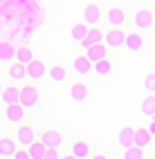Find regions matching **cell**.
Listing matches in <instances>:
<instances>
[{
	"label": "cell",
	"instance_id": "1",
	"mask_svg": "<svg viewBox=\"0 0 155 159\" xmlns=\"http://www.w3.org/2000/svg\"><path fill=\"white\" fill-rule=\"evenodd\" d=\"M38 103H40V92L34 85L20 88V105H23L25 110H34Z\"/></svg>",
	"mask_w": 155,
	"mask_h": 159
},
{
	"label": "cell",
	"instance_id": "2",
	"mask_svg": "<svg viewBox=\"0 0 155 159\" xmlns=\"http://www.w3.org/2000/svg\"><path fill=\"white\" fill-rule=\"evenodd\" d=\"M16 141H18V146H23L25 150H27V148H32V146L38 141V134H36V130L32 128V125H18V130H16Z\"/></svg>",
	"mask_w": 155,
	"mask_h": 159
},
{
	"label": "cell",
	"instance_id": "3",
	"mask_svg": "<svg viewBox=\"0 0 155 159\" xmlns=\"http://www.w3.org/2000/svg\"><path fill=\"white\" fill-rule=\"evenodd\" d=\"M81 16H83L81 23H86L90 29H99V23H101V18H103V11H101L99 5H88Z\"/></svg>",
	"mask_w": 155,
	"mask_h": 159
},
{
	"label": "cell",
	"instance_id": "4",
	"mask_svg": "<svg viewBox=\"0 0 155 159\" xmlns=\"http://www.w3.org/2000/svg\"><path fill=\"white\" fill-rule=\"evenodd\" d=\"M106 45L110 52H117V49H121V47H126V31L124 29H110V31H106Z\"/></svg>",
	"mask_w": 155,
	"mask_h": 159
},
{
	"label": "cell",
	"instance_id": "5",
	"mask_svg": "<svg viewBox=\"0 0 155 159\" xmlns=\"http://www.w3.org/2000/svg\"><path fill=\"white\" fill-rule=\"evenodd\" d=\"M135 29L137 31H148V29H153L155 27V16H153V11H148V9H139V11L135 14Z\"/></svg>",
	"mask_w": 155,
	"mask_h": 159
},
{
	"label": "cell",
	"instance_id": "6",
	"mask_svg": "<svg viewBox=\"0 0 155 159\" xmlns=\"http://www.w3.org/2000/svg\"><path fill=\"white\" fill-rule=\"evenodd\" d=\"M38 141H40V143H45L47 150H59V148L63 146V137H61L59 130H45L43 134L38 137Z\"/></svg>",
	"mask_w": 155,
	"mask_h": 159
},
{
	"label": "cell",
	"instance_id": "7",
	"mask_svg": "<svg viewBox=\"0 0 155 159\" xmlns=\"http://www.w3.org/2000/svg\"><path fill=\"white\" fill-rule=\"evenodd\" d=\"M126 14L121 11V9L117 7H110L106 11V23L110 25V29H124V25H126Z\"/></svg>",
	"mask_w": 155,
	"mask_h": 159
},
{
	"label": "cell",
	"instance_id": "8",
	"mask_svg": "<svg viewBox=\"0 0 155 159\" xmlns=\"http://www.w3.org/2000/svg\"><path fill=\"white\" fill-rule=\"evenodd\" d=\"M135 132L137 128H121L119 130V137H117V143L124 152L130 150V148H135Z\"/></svg>",
	"mask_w": 155,
	"mask_h": 159
},
{
	"label": "cell",
	"instance_id": "9",
	"mask_svg": "<svg viewBox=\"0 0 155 159\" xmlns=\"http://www.w3.org/2000/svg\"><path fill=\"white\" fill-rule=\"evenodd\" d=\"M72 70H74L77 76L83 79V76H88V74L95 72V65H92V63L86 58V54H83V56H77L74 61H72Z\"/></svg>",
	"mask_w": 155,
	"mask_h": 159
},
{
	"label": "cell",
	"instance_id": "10",
	"mask_svg": "<svg viewBox=\"0 0 155 159\" xmlns=\"http://www.w3.org/2000/svg\"><path fill=\"white\" fill-rule=\"evenodd\" d=\"M20 150L16 139H9V137H2L0 139V159H14L16 152Z\"/></svg>",
	"mask_w": 155,
	"mask_h": 159
},
{
	"label": "cell",
	"instance_id": "11",
	"mask_svg": "<svg viewBox=\"0 0 155 159\" xmlns=\"http://www.w3.org/2000/svg\"><path fill=\"white\" fill-rule=\"evenodd\" d=\"M70 155L74 157V159H90V157H92V146H90L88 141H83V139H79V141L72 143Z\"/></svg>",
	"mask_w": 155,
	"mask_h": 159
},
{
	"label": "cell",
	"instance_id": "12",
	"mask_svg": "<svg viewBox=\"0 0 155 159\" xmlns=\"http://www.w3.org/2000/svg\"><path fill=\"white\" fill-rule=\"evenodd\" d=\"M70 99L74 103H86L90 99V88L83 83H72L70 85Z\"/></svg>",
	"mask_w": 155,
	"mask_h": 159
},
{
	"label": "cell",
	"instance_id": "13",
	"mask_svg": "<svg viewBox=\"0 0 155 159\" xmlns=\"http://www.w3.org/2000/svg\"><path fill=\"white\" fill-rule=\"evenodd\" d=\"M88 36H90V27L86 23H74V25L70 27V38L74 40V43L83 45L86 40H88Z\"/></svg>",
	"mask_w": 155,
	"mask_h": 159
},
{
	"label": "cell",
	"instance_id": "14",
	"mask_svg": "<svg viewBox=\"0 0 155 159\" xmlns=\"http://www.w3.org/2000/svg\"><path fill=\"white\" fill-rule=\"evenodd\" d=\"M108 47L106 45H95V47H90L86 52V58L92 63V65H97V63H103V61H108Z\"/></svg>",
	"mask_w": 155,
	"mask_h": 159
},
{
	"label": "cell",
	"instance_id": "15",
	"mask_svg": "<svg viewBox=\"0 0 155 159\" xmlns=\"http://www.w3.org/2000/svg\"><path fill=\"white\" fill-rule=\"evenodd\" d=\"M25 108L23 105H9V108H5V119H7V123H23L25 121Z\"/></svg>",
	"mask_w": 155,
	"mask_h": 159
},
{
	"label": "cell",
	"instance_id": "16",
	"mask_svg": "<svg viewBox=\"0 0 155 159\" xmlns=\"http://www.w3.org/2000/svg\"><path fill=\"white\" fill-rule=\"evenodd\" d=\"M0 101H2L5 108H9V105H18V103H20V88H16V85L5 88V92H2V97H0Z\"/></svg>",
	"mask_w": 155,
	"mask_h": 159
},
{
	"label": "cell",
	"instance_id": "17",
	"mask_svg": "<svg viewBox=\"0 0 155 159\" xmlns=\"http://www.w3.org/2000/svg\"><path fill=\"white\" fill-rule=\"evenodd\" d=\"M47 74H49V67H45L40 61H34L32 65L27 67V76L32 79V81H43Z\"/></svg>",
	"mask_w": 155,
	"mask_h": 159
},
{
	"label": "cell",
	"instance_id": "18",
	"mask_svg": "<svg viewBox=\"0 0 155 159\" xmlns=\"http://www.w3.org/2000/svg\"><path fill=\"white\" fill-rule=\"evenodd\" d=\"M144 36L142 34H135V31H128L126 34V49L128 52H133V54H135V52H142L144 49Z\"/></svg>",
	"mask_w": 155,
	"mask_h": 159
},
{
	"label": "cell",
	"instance_id": "19",
	"mask_svg": "<svg viewBox=\"0 0 155 159\" xmlns=\"http://www.w3.org/2000/svg\"><path fill=\"white\" fill-rule=\"evenodd\" d=\"M16 54H18V49L9 40H0V63L9 65V61H16Z\"/></svg>",
	"mask_w": 155,
	"mask_h": 159
},
{
	"label": "cell",
	"instance_id": "20",
	"mask_svg": "<svg viewBox=\"0 0 155 159\" xmlns=\"http://www.w3.org/2000/svg\"><path fill=\"white\" fill-rule=\"evenodd\" d=\"M7 76L12 79V81H16V83L29 79V76H27V67L18 65V63H12V65H7Z\"/></svg>",
	"mask_w": 155,
	"mask_h": 159
},
{
	"label": "cell",
	"instance_id": "21",
	"mask_svg": "<svg viewBox=\"0 0 155 159\" xmlns=\"http://www.w3.org/2000/svg\"><path fill=\"white\" fill-rule=\"evenodd\" d=\"M34 61H36V54L29 47H18V54H16V63H18V65L29 67Z\"/></svg>",
	"mask_w": 155,
	"mask_h": 159
},
{
	"label": "cell",
	"instance_id": "22",
	"mask_svg": "<svg viewBox=\"0 0 155 159\" xmlns=\"http://www.w3.org/2000/svg\"><path fill=\"white\" fill-rule=\"evenodd\" d=\"M106 43V34L103 31H99V29H90V36H88V40L81 47H83L86 52L90 49V47H95V45H103Z\"/></svg>",
	"mask_w": 155,
	"mask_h": 159
},
{
	"label": "cell",
	"instance_id": "23",
	"mask_svg": "<svg viewBox=\"0 0 155 159\" xmlns=\"http://www.w3.org/2000/svg\"><path fill=\"white\" fill-rule=\"evenodd\" d=\"M151 143H153V137L148 134V130H146V128H137V132H135V148L146 150Z\"/></svg>",
	"mask_w": 155,
	"mask_h": 159
},
{
	"label": "cell",
	"instance_id": "24",
	"mask_svg": "<svg viewBox=\"0 0 155 159\" xmlns=\"http://www.w3.org/2000/svg\"><path fill=\"white\" fill-rule=\"evenodd\" d=\"M47 76H49V81H54V83H65L68 81V70L63 65H52Z\"/></svg>",
	"mask_w": 155,
	"mask_h": 159
},
{
	"label": "cell",
	"instance_id": "25",
	"mask_svg": "<svg viewBox=\"0 0 155 159\" xmlns=\"http://www.w3.org/2000/svg\"><path fill=\"white\" fill-rule=\"evenodd\" d=\"M142 114L155 119V94H148V97L142 99Z\"/></svg>",
	"mask_w": 155,
	"mask_h": 159
},
{
	"label": "cell",
	"instance_id": "26",
	"mask_svg": "<svg viewBox=\"0 0 155 159\" xmlns=\"http://www.w3.org/2000/svg\"><path fill=\"white\" fill-rule=\"evenodd\" d=\"M112 70H115V65H112L110 61H103V63H97V65H95V74L101 76V79H108L112 74Z\"/></svg>",
	"mask_w": 155,
	"mask_h": 159
},
{
	"label": "cell",
	"instance_id": "27",
	"mask_svg": "<svg viewBox=\"0 0 155 159\" xmlns=\"http://www.w3.org/2000/svg\"><path fill=\"white\" fill-rule=\"evenodd\" d=\"M27 152H29V157H32V159H45V155H47V148H45V143L36 141L32 148H27Z\"/></svg>",
	"mask_w": 155,
	"mask_h": 159
},
{
	"label": "cell",
	"instance_id": "28",
	"mask_svg": "<svg viewBox=\"0 0 155 159\" xmlns=\"http://www.w3.org/2000/svg\"><path fill=\"white\" fill-rule=\"evenodd\" d=\"M121 159H146V152L139 150V148H130V150L121 155Z\"/></svg>",
	"mask_w": 155,
	"mask_h": 159
},
{
	"label": "cell",
	"instance_id": "29",
	"mask_svg": "<svg viewBox=\"0 0 155 159\" xmlns=\"http://www.w3.org/2000/svg\"><path fill=\"white\" fill-rule=\"evenodd\" d=\"M144 88L148 90V94H155V74H148L144 79Z\"/></svg>",
	"mask_w": 155,
	"mask_h": 159
},
{
	"label": "cell",
	"instance_id": "30",
	"mask_svg": "<svg viewBox=\"0 0 155 159\" xmlns=\"http://www.w3.org/2000/svg\"><path fill=\"white\" fill-rule=\"evenodd\" d=\"M14 159H32V157H29V152L23 148V150H18V152H16V157H14Z\"/></svg>",
	"mask_w": 155,
	"mask_h": 159
},
{
	"label": "cell",
	"instance_id": "31",
	"mask_svg": "<svg viewBox=\"0 0 155 159\" xmlns=\"http://www.w3.org/2000/svg\"><path fill=\"white\" fill-rule=\"evenodd\" d=\"M45 159H61V155H59V150H47Z\"/></svg>",
	"mask_w": 155,
	"mask_h": 159
},
{
	"label": "cell",
	"instance_id": "32",
	"mask_svg": "<svg viewBox=\"0 0 155 159\" xmlns=\"http://www.w3.org/2000/svg\"><path fill=\"white\" fill-rule=\"evenodd\" d=\"M146 130H148V134H151L153 139H155V119H153V121H151V123L146 125Z\"/></svg>",
	"mask_w": 155,
	"mask_h": 159
},
{
	"label": "cell",
	"instance_id": "33",
	"mask_svg": "<svg viewBox=\"0 0 155 159\" xmlns=\"http://www.w3.org/2000/svg\"><path fill=\"white\" fill-rule=\"evenodd\" d=\"M90 159H110V157H106V155H92Z\"/></svg>",
	"mask_w": 155,
	"mask_h": 159
},
{
	"label": "cell",
	"instance_id": "34",
	"mask_svg": "<svg viewBox=\"0 0 155 159\" xmlns=\"http://www.w3.org/2000/svg\"><path fill=\"white\" fill-rule=\"evenodd\" d=\"M2 92H5V85H2V83H0V97H2Z\"/></svg>",
	"mask_w": 155,
	"mask_h": 159
},
{
	"label": "cell",
	"instance_id": "35",
	"mask_svg": "<svg viewBox=\"0 0 155 159\" xmlns=\"http://www.w3.org/2000/svg\"><path fill=\"white\" fill-rule=\"evenodd\" d=\"M63 159H74V157H72V155H68V157H63Z\"/></svg>",
	"mask_w": 155,
	"mask_h": 159
}]
</instances>
